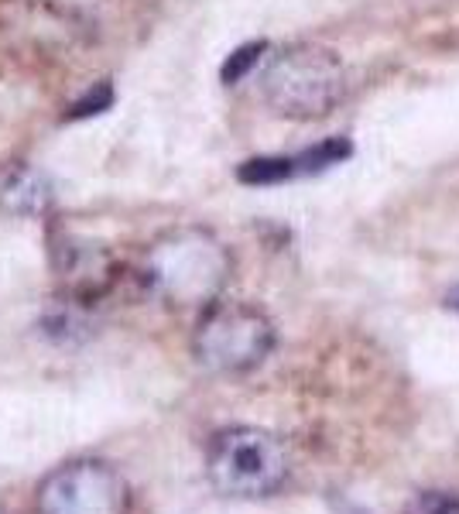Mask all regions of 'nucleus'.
I'll list each match as a JSON object with an SVG mask.
<instances>
[{
    "mask_svg": "<svg viewBox=\"0 0 459 514\" xmlns=\"http://www.w3.org/2000/svg\"><path fill=\"white\" fill-rule=\"evenodd\" d=\"M230 271L223 244L206 230L182 227L158 237L144 261V278L175 305H213Z\"/></svg>",
    "mask_w": 459,
    "mask_h": 514,
    "instance_id": "1",
    "label": "nucleus"
},
{
    "mask_svg": "<svg viewBox=\"0 0 459 514\" xmlns=\"http://www.w3.org/2000/svg\"><path fill=\"white\" fill-rule=\"evenodd\" d=\"M264 100L281 117H326L346 93V72L336 52L322 45H292L271 55L261 76Z\"/></svg>",
    "mask_w": 459,
    "mask_h": 514,
    "instance_id": "2",
    "label": "nucleus"
},
{
    "mask_svg": "<svg viewBox=\"0 0 459 514\" xmlns=\"http://www.w3.org/2000/svg\"><path fill=\"white\" fill-rule=\"evenodd\" d=\"M206 473L220 494L264 497L288 477V453L278 436L264 429H227L213 439Z\"/></svg>",
    "mask_w": 459,
    "mask_h": 514,
    "instance_id": "3",
    "label": "nucleus"
},
{
    "mask_svg": "<svg viewBox=\"0 0 459 514\" xmlns=\"http://www.w3.org/2000/svg\"><path fill=\"white\" fill-rule=\"evenodd\" d=\"M196 357L216 374H240L261 364L275 347V326L247 302H213L196 326Z\"/></svg>",
    "mask_w": 459,
    "mask_h": 514,
    "instance_id": "4",
    "label": "nucleus"
},
{
    "mask_svg": "<svg viewBox=\"0 0 459 514\" xmlns=\"http://www.w3.org/2000/svg\"><path fill=\"white\" fill-rule=\"evenodd\" d=\"M38 514H127V484L107 463H69L42 484Z\"/></svg>",
    "mask_w": 459,
    "mask_h": 514,
    "instance_id": "5",
    "label": "nucleus"
},
{
    "mask_svg": "<svg viewBox=\"0 0 459 514\" xmlns=\"http://www.w3.org/2000/svg\"><path fill=\"white\" fill-rule=\"evenodd\" d=\"M52 203V186L35 165L11 162L0 168V210L11 216H38Z\"/></svg>",
    "mask_w": 459,
    "mask_h": 514,
    "instance_id": "6",
    "label": "nucleus"
},
{
    "mask_svg": "<svg viewBox=\"0 0 459 514\" xmlns=\"http://www.w3.org/2000/svg\"><path fill=\"white\" fill-rule=\"evenodd\" d=\"M264 42H254V45H244V48H237V52L227 59V66H223V83H237V79H244L247 72H251L257 62H261V55H264Z\"/></svg>",
    "mask_w": 459,
    "mask_h": 514,
    "instance_id": "7",
    "label": "nucleus"
},
{
    "mask_svg": "<svg viewBox=\"0 0 459 514\" xmlns=\"http://www.w3.org/2000/svg\"><path fill=\"white\" fill-rule=\"evenodd\" d=\"M432 514H459V501H446V504H439Z\"/></svg>",
    "mask_w": 459,
    "mask_h": 514,
    "instance_id": "8",
    "label": "nucleus"
},
{
    "mask_svg": "<svg viewBox=\"0 0 459 514\" xmlns=\"http://www.w3.org/2000/svg\"><path fill=\"white\" fill-rule=\"evenodd\" d=\"M449 305H453V309L459 312V288H453V292H449Z\"/></svg>",
    "mask_w": 459,
    "mask_h": 514,
    "instance_id": "9",
    "label": "nucleus"
}]
</instances>
